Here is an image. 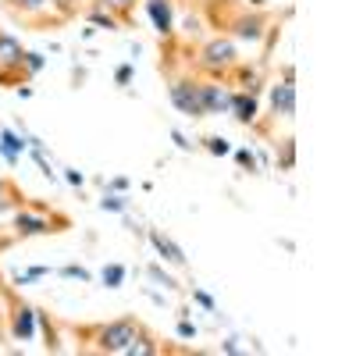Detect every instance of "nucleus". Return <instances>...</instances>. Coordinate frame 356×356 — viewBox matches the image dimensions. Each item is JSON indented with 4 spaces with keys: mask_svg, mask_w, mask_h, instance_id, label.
Listing matches in <instances>:
<instances>
[{
    "mask_svg": "<svg viewBox=\"0 0 356 356\" xmlns=\"http://www.w3.org/2000/svg\"><path fill=\"white\" fill-rule=\"evenodd\" d=\"M11 228H15L18 239H36V235H57V232L72 228V221L65 214L47 211V207H40V203H22L15 211Z\"/></svg>",
    "mask_w": 356,
    "mask_h": 356,
    "instance_id": "obj_1",
    "label": "nucleus"
},
{
    "mask_svg": "<svg viewBox=\"0 0 356 356\" xmlns=\"http://www.w3.org/2000/svg\"><path fill=\"white\" fill-rule=\"evenodd\" d=\"M143 332V324L136 317H118L111 324H97V328H82L79 339L93 342V353H125V346Z\"/></svg>",
    "mask_w": 356,
    "mask_h": 356,
    "instance_id": "obj_2",
    "label": "nucleus"
},
{
    "mask_svg": "<svg viewBox=\"0 0 356 356\" xmlns=\"http://www.w3.org/2000/svg\"><path fill=\"white\" fill-rule=\"evenodd\" d=\"M235 65H239V50H235L232 40L214 36V40H207V43L200 47V68L211 75V79L228 82V72H232Z\"/></svg>",
    "mask_w": 356,
    "mask_h": 356,
    "instance_id": "obj_3",
    "label": "nucleus"
},
{
    "mask_svg": "<svg viewBox=\"0 0 356 356\" xmlns=\"http://www.w3.org/2000/svg\"><path fill=\"white\" fill-rule=\"evenodd\" d=\"M267 104H271V114L282 118V122H289V118L296 114V68H292V65L282 68V79L271 86Z\"/></svg>",
    "mask_w": 356,
    "mask_h": 356,
    "instance_id": "obj_4",
    "label": "nucleus"
},
{
    "mask_svg": "<svg viewBox=\"0 0 356 356\" xmlns=\"http://www.w3.org/2000/svg\"><path fill=\"white\" fill-rule=\"evenodd\" d=\"M22 43L11 36V33H0V82L4 86H25V75H22Z\"/></svg>",
    "mask_w": 356,
    "mask_h": 356,
    "instance_id": "obj_5",
    "label": "nucleus"
},
{
    "mask_svg": "<svg viewBox=\"0 0 356 356\" xmlns=\"http://www.w3.org/2000/svg\"><path fill=\"white\" fill-rule=\"evenodd\" d=\"M168 97L175 104L178 114L186 118H203V104H200V79H175L168 86Z\"/></svg>",
    "mask_w": 356,
    "mask_h": 356,
    "instance_id": "obj_6",
    "label": "nucleus"
},
{
    "mask_svg": "<svg viewBox=\"0 0 356 356\" xmlns=\"http://www.w3.org/2000/svg\"><path fill=\"white\" fill-rule=\"evenodd\" d=\"M228 86L221 79H200V104H203V118L211 114H228Z\"/></svg>",
    "mask_w": 356,
    "mask_h": 356,
    "instance_id": "obj_7",
    "label": "nucleus"
},
{
    "mask_svg": "<svg viewBox=\"0 0 356 356\" xmlns=\"http://www.w3.org/2000/svg\"><path fill=\"white\" fill-rule=\"evenodd\" d=\"M11 339L15 342H33L36 339V310L29 303H18L11 300Z\"/></svg>",
    "mask_w": 356,
    "mask_h": 356,
    "instance_id": "obj_8",
    "label": "nucleus"
},
{
    "mask_svg": "<svg viewBox=\"0 0 356 356\" xmlns=\"http://www.w3.org/2000/svg\"><path fill=\"white\" fill-rule=\"evenodd\" d=\"M228 29L239 40H250V43H260L264 40V33H267V18L264 15H250V11H239L232 22H228Z\"/></svg>",
    "mask_w": 356,
    "mask_h": 356,
    "instance_id": "obj_9",
    "label": "nucleus"
},
{
    "mask_svg": "<svg viewBox=\"0 0 356 356\" xmlns=\"http://www.w3.org/2000/svg\"><path fill=\"white\" fill-rule=\"evenodd\" d=\"M143 4H146V15H150V22L157 29V36L171 40L175 36V8H171V0H143Z\"/></svg>",
    "mask_w": 356,
    "mask_h": 356,
    "instance_id": "obj_10",
    "label": "nucleus"
},
{
    "mask_svg": "<svg viewBox=\"0 0 356 356\" xmlns=\"http://www.w3.org/2000/svg\"><path fill=\"white\" fill-rule=\"evenodd\" d=\"M4 8L22 18V22H36V25H47V11H50V0H4ZM54 15V11H50ZM57 18V15H54Z\"/></svg>",
    "mask_w": 356,
    "mask_h": 356,
    "instance_id": "obj_11",
    "label": "nucleus"
},
{
    "mask_svg": "<svg viewBox=\"0 0 356 356\" xmlns=\"http://www.w3.org/2000/svg\"><path fill=\"white\" fill-rule=\"evenodd\" d=\"M228 111L239 125H253L257 122V93H246V89H235L232 100H228Z\"/></svg>",
    "mask_w": 356,
    "mask_h": 356,
    "instance_id": "obj_12",
    "label": "nucleus"
},
{
    "mask_svg": "<svg viewBox=\"0 0 356 356\" xmlns=\"http://www.w3.org/2000/svg\"><path fill=\"white\" fill-rule=\"evenodd\" d=\"M150 243H154V250H157L171 267H186V253H182V246H178L171 235H164L161 228H150Z\"/></svg>",
    "mask_w": 356,
    "mask_h": 356,
    "instance_id": "obj_13",
    "label": "nucleus"
},
{
    "mask_svg": "<svg viewBox=\"0 0 356 356\" xmlns=\"http://www.w3.org/2000/svg\"><path fill=\"white\" fill-rule=\"evenodd\" d=\"M154 353H161V342H157L150 332L143 328V332H139V335L125 346V353H122V356H154Z\"/></svg>",
    "mask_w": 356,
    "mask_h": 356,
    "instance_id": "obj_14",
    "label": "nucleus"
},
{
    "mask_svg": "<svg viewBox=\"0 0 356 356\" xmlns=\"http://www.w3.org/2000/svg\"><path fill=\"white\" fill-rule=\"evenodd\" d=\"M97 8H104V11H111V15H118L122 18V25L132 18V11H136V0H93Z\"/></svg>",
    "mask_w": 356,
    "mask_h": 356,
    "instance_id": "obj_15",
    "label": "nucleus"
},
{
    "mask_svg": "<svg viewBox=\"0 0 356 356\" xmlns=\"http://www.w3.org/2000/svg\"><path fill=\"white\" fill-rule=\"evenodd\" d=\"M86 18L93 22V25H100V29H122V18L111 15V11H104V8H97V4L86 8Z\"/></svg>",
    "mask_w": 356,
    "mask_h": 356,
    "instance_id": "obj_16",
    "label": "nucleus"
},
{
    "mask_svg": "<svg viewBox=\"0 0 356 356\" xmlns=\"http://www.w3.org/2000/svg\"><path fill=\"white\" fill-rule=\"evenodd\" d=\"M79 4L82 0H50V11L57 15V22H68V18L79 15Z\"/></svg>",
    "mask_w": 356,
    "mask_h": 356,
    "instance_id": "obj_17",
    "label": "nucleus"
},
{
    "mask_svg": "<svg viewBox=\"0 0 356 356\" xmlns=\"http://www.w3.org/2000/svg\"><path fill=\"white\" fill-rule=\"evenodd\" d=\"M278 168L282 171H292L296 168V139H282L278 143Z\"/></svg>",
    "mask_w": 356,
    "mask_h": 356,
    "instance_id": "obj_18",
    "label": "nucleus"
},
{
    "mask_svg": "<svg viewBox=\"0 0 356 356\" xmlns=\"http://www.w3.org/2000/svg\"><path fill=\"white\" fill-rule=\"evenodd\" d=\"M43 54H33V50H25V57H22V75H25V82L33 79V75H40L43 72Z\"/></svg>",
    "mask_w": 356,
    "mask_h": 356,
    "instance_id": "obj_19",
    "label": "nucleus"
},
{
    "mask_svg": "<svg viewBox=\"0 0 356 356\" xmlns=\"http://www.w3.org/2000/svg\"><path fill=\"white\" fill-rule=\"evenodd\" d=\"M100 282H104L107 289H122V282H125V267H122V264H107V267H104V275H100Z\"/></svg>",
    "mask_w": 356,
    "mask_h": 356,
    "instance_id": "obj_20",
    "label": "nucleus"
},
{
    "mask_svg": "<svg viewBox=\"0 0 356 356\" xmlns=\"http://www.w3.org/2000/svg\"><path fill=\"white\" fill-rule=\"evenodd\" d=\"M203 150L214 154V157H228L232 146H228V139H221V136H207V139H203Z\"/></svg>",
    "mask_w": 356,
    "mask_h": 356,
    "instance_id": "obj_21",
    "label": "nucleus"
},
{
    "mask_svg": "<svg viewBox=\"0 0 356 356\" xmlns=\"http://www.w3.org/2000/svg\"><path fill=\"white\" fill-rule=\"evenodd\" d=\"M100 207H104V211H111V214H122L125 207H129V196H122V193H107V196L100 200Z\"/></svg>",
    "mask_w": 356,
    "mask_h": 356,
    "instance_id": "obj_22",
    "label": "nucleus"
},
{
    "mask_svg": "<svg viewBox=\"0 0 356 356\" xmlns=\"http://www.w3.org/2000/svg\"><path fill=\"white\" fill-rule=\"evenodd\" d=\"M22 203H29L22 193H11V196H0V218H4V214H11V211H18V207Z\"/></svg>",
    "mask_w": 356,
    "mask_h": 356,
    "instance_id": "obj_23",
    "label": "nucleus"
},
{
    "mask_svg": "<svg viewBox=\"0 0 356 356\" xmlns=\"http://www.w3.org/2000/svg\"><path fill=\"white\" fill-rule=\"evenodd\" d=\"M61 275H65V278H79V282H93V275H89L86 267H75V264L61 267Z\"/></svg>",
    "mask_w": 356,
    "mask_h": 356,
    "instance_id": "obj_24",
    "label": "nucleus"
},
{
    "mask_svg": "<svg viewBox=\"0 0 356 356\" xmlns=\"http://www.w3.org/2000/svg\"><path fill=\"white\" fill-rule=\"evenodd\" d=\"M150 278H154V282H161V285H164V289H171V292L178 289V282H175V278H168V275L161 271V264H154V267H150Z\"/></svg>",
    "mask_w": 356,
    "mask_h": 356,
    "instance_id": "obj_25",
    "label": "nucleus"
},
{
    "mask_svg": "<svg viewBox=\"0 0 356 356\" xmlns=\"http://www.w3.org/2000/svg\"><path fill=\"white\" fill-rule=\"evenodd\" d=\"M235 164H239V168H250V171H253V168H257V157H253L250 150H235Z\"/></svg>",
    "mask_w": 356,
    "mask_h": 356,
    "instance_id": "obj_26",
    "label": "nucleus"
},
{
    "mask_svg": "<svg viewBox=\"0 0 356 356\" xmlns=\"http://www.w3.org/2000/svg\"><path fill=\"white\" fill-rule=\"evenodd\" d=\"M178 339H196V324L193 321H178Z\"/></svg>",
    "mask_w": 356,
    "mask_h": 356,
    "instance_id": "obj_27",
    "label": "nucleus"
},
{
    "mask_svg": "<svg viewBox=\"0 0 356 356\" xmlns=\"http://www.w3.org/2000/svg\"><path fill=\"white\" fill-rule=\"evenodd\" d=\"M114 82H118V86H129V82H132V65L118 68V72H114Z\"/></svg>",
    "mask_w": 356,
    "mask_h": 356,
    "instance_id": "obj_28",
    "label": "nucleus"
},
{
    "mask_svg": "<svg viewBox=\"0 0 356 356\" xmlns=\"http://www.w3.org/2000/svg\"><path fill=\"white\" fill-rule=\"evenodd\" d=\"M193 300H196L200 307H207V310H214V300H211V296H207V292H200V289L193 292Z\"/></svg>",
    "mask_w": 356,
    "mask_h": 356,
    "instance_id": "obj_29",
    "label": "nucleus"
},
{
    "mask_svg": "<svg viewBox=\"0 0 356 356\" xmlns=\"http://www.w3.org/2000/svg\"><path fill=\"white\" fill-rule=\"evenodd\" d=\"M11 193H18V189H15V182H11V178H4V175H0V196H11Z\"/></svg>",
    "mask_w": 356,
    "mask_h": 356,
    "instance_id": "obj_30",
    "label": "nucleus"
},
{
    "mask_svg": "<svg viewBox=\"0 0 356 356\" xmlns=\"http://www.w3.org/2000/svg\"><path fill=\"white\" fill-rule=\"evenodd\" d=\"M171 139L178 143V150H193V143H186V136H182V132H178V129L171 132Z\"/></svg>",
    "mask_w": 356,
    "mask_h": 356,
    "instance_id": "obj_31",
    "label": "nucleus"
},
{
    "mask_svg": "<svg viewBox=\"0 0 356 356\" xmlns=\"http://www.w3.org/2000/svg\"><path fill=\"white\" fill-rule=\"evenodd\" d=\"M129 189V178H114L111 182V193H125Z\"/></svg>",
    "mask_w": 356,
    "mask_h": 356,
    "instance_id": "obj_32",
    "label": "nucleus"
},
{
    "mask_svg": "<svg viewBox=\"0 0 356 356\" xmlns=\"http://www.w3.org/2000/svg\"><path fill=\"white\" fill-rule=\"evenodd\" d=\"M65 178H68V186H82V182H86V178H82V171H68Z\"/></svg>",
    "mask_w": 356,
    "mask_h": 356,
    "instance_id": "obj_33",
    "label": "nucleus"
},
{
    "mask_svg": "<svg viewBox=\"0 0 356 356\" xmlns=\"http://www.w3.org/2000/svg\"><path fill=\"white\" fill-rule=\"evenodd\" d=\"M15 239H18V235H0V253H4V250H8Z\"/></svg>",
    "mask_w": 356,
    "mask_h": 356,
    "instance_id": "obj_34",
    "label": "nucleus"
},
{
    "mask_svg": "<svg viewBox=\"0 0 356 356\" xmlns=\"http://www.w3.org/2000/svg\"><path fill=\"white\" fill-rule=\"evenodd\" d=\"M221 349H225V353H239V342L228 339V342H221Z\"/></svg>",
    "mask_w": 356,
    "mask_h": 356,
    "instance_id": "obj_35",
    "label": "nucleus"
},
{
    "mask_svg": "<svg viewBox=\"0 0 356 356\" xmlns=\"http://www.w3.org/2000/svg\"><path fill=\"white\" fill-rule=\"evenodd\" d=\"M0 321H4V314H0Z\"/></svg>",
    "mask_w": 356,
    "mask_h": 356,
    "instance_id": "obj_36",
    "label": "nucleus"
}]
</instances>
